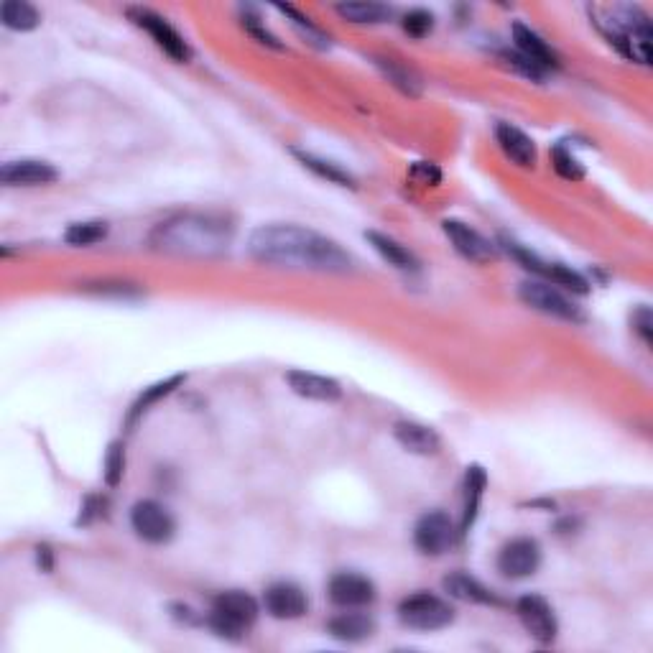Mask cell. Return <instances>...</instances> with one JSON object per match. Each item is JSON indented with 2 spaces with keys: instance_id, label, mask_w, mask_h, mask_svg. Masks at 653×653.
I'll return each mask as SVG.
<instances>
[{
  "instance_id": "obj_6",
  "label": "cell",
  "mask_w": 653,
  "mask_h": 653,
  "mask_svg": "<svg viewBox=\"0 0 653 653\" xmlns=\"http://www.w3.org/2000/svg\"><path fill=\"white\" fill-rule=\"evenodd\" d=\"M518 299L531 307L534 312L546 314V317L562 319V322H572V324H582L585 322V314H582V307H577V301L567 294V291L557 289L549 281H523L518 286Z\"/></svg>"
},
{
  "instance_id": "obj_37",
  "label": "cell",
  "mask_w": 653,
  "mask_h": 653,
  "mask_svg": "<svg viewBox=\"0 0 653 653\" xmlns=\"http://www.w3.org/2000/svg\"><path fill=\"white\" fill-rule=\"evenodd\" d=\"M633 330L638 332L643 342H651V332H653V319H651V309L641 307L636 314H633Z\"/></svg>"
},
{
  "instance_id": "obj_40",
  "label": "cell",
  "mask_w": 653,
  "mask_h": 653,
  "mask_svg": "<svg viewBox=\"0 0 653 653\" xmlns=\"http://www.w3.org/2000/svg\"><path fill=\"white\" fill-rule=\"evenodd\" d=\"M36 564H39L41 572H52L54 567V551L46 544L36 546Z\"/></svg>"
},
{
  "instance_id": "obj_21",
  "label": "cell",
  "mask_w": 653,
  "mask_h": 653,
  "mask_svg": "<svg viewBox=\"0 0 653 653\" xmlns=\"http://www.w3.org/2000/svg\"><path fill=\"white\" fill-rule=\"evenodd\" d=\"M365 240L370 243V248L378 253V256L383 258V261L388 263V266L398 268V271H406V273H414L419 271V258L411 253L406 245L398 243L396 238H391V235L386 233H375V230H370V233H365Z\"/></svg>"
},
{
  "instance_id": "obj_20",
  "label": "cell",
  "mask_w": 653,
  "mask_h": 653,
  "mask_svg": "<svg viewBox=\"0 0 653 653\" xmlns=\"http://www.w3.org/2000/svg\"><path fill=\"white\" fill-rule=\"evenodd\" d=\"M485 488H488V472H485L480 465L467 467L465 483H462V521H460V529H457L460 531V536H467L472 526H475Z\"/></svg>"
},
{
  "instance_id": "obj_30",
  "label": "cell",
  "mask_w": 653,
  "mask_h": 653,
  "mask_svg": "<svg viewBox=\"0 0 653 653\" xmlns=\"http://www.w3.org/2000/svg\"><path fill=\"white\" fill-rule=\"evenodd\" d=\"M276 11L284 13L286 18H289V23L296 29V34L301 36V39L307 41V44H312L314 49H319V52H324V49H330L332 41L330 36L324 34L322 29H319L317 23L312 21L309 16H304L301 11H296L294 6H276Z\"/></svg>"
},
{
  "instance_id": "obj_29",
  "label": "cell",
  "mask_w": 653,
  "mask_h": 653,
  "mask_svg": "<svg viewBox=\"0 0 653 653\" xmlns=\"http://www.w3.org/2000/svg\"><path fill=\"white\" fill-rule=\"evenodd\" d=\"M541 281H549V284L567 291V294H590V281H587L580 271H574L572 266H564V263H546V271L544 276H541Z\"/></svg>"
},
{
  "instance_id": "obj_34",
  "label": "cell",
  "mask_w": 653,
  "mask_h": 653,
  "mask_svg": "<svg viewBox=\"0 0 653 653\" xmlns=\"http://www.w3.org/2000/svg\"><path fill=\"white\" fill-rule=\"evenodd\" d=\"M401 29L411 39H426L434 31V13L426 8H411L401 16Z\"/></svg>"
},
{
  "instance_id": "obj_33",
  "label": "cell",
  "mask_w": 653,
  "mask_h": 653,
  "mask_svg": "<svg viewBox=\"0 0 653 653\" xmlns=\"http://www.w3.org/2000/svg\"><path fill=\"white\" fill-rule=\"evenodd\" d=\"M240 26H243V29L248 31V34L253 36V39H256L261 46L276 49V52H281V49H284V44L279 41V36L268 29L266 21H263V18L258 16L253 8H240Z\"/></svg>"
},
{
  "instance_id": "obj_7",
  "label": "cell",
  "mask_w": 653,
  "mask_h": 653,
  "mask_svg": "<svg viewBox=\"0 0 653 653\" xmlns=\"http://www.w3.org/2000/svg\"><path fill=\"white\" fill-rule=\"evenodd\" d=\"M125 13H128V18L133 21V26L146 31V34L151 36V41H154V44L159 46L161 52H164L169 59H174V62H187V59L192 57V49H189L187 39H184V36L179 34V31L174 29L164 16H161V13L143 6H133Z\"/></svg>"
},
{
  "instance_id": "obj_8",
  "label": "cell",
  "mask_w": 653,
  "mask_h": 653,
  "mask_svg": "<svg viewBox=\"0 0 653 653\" xmlns=\"http://www.w3.org/2000/svg\"><path fill=\"white\" fill-rule=\"evenodd\" d=\"M131 529L146 544H169L177 534V521L159 500H138L131 508Z\"/></svg>"
},
{
  "instance_id": "obj_35",
  "label": "cell",
  "mask_w": 653,
  "mask_h": 653,
  "mask_svg": "<svg viewBox=\"0 0 653 653\" xmlns=\"http://www.w3.org/2000/svg\"><path fill=\"white\" fill-rule=\"evenodd\" d=\"M103 475H105V485H108V488H115V485H120V480H123V475H125V447H123V442H113L108 447Z\"/></svg>"
},
{
  "instance_id": "obj_31",
  "label": "cell",
  "mask_w": 653,
  "mask_h": 653,
  "mask_svg": "<svg viewBox=\"0 0 653 653\" xmlns=\"http://www.w3.org/2000/svg\"><path fill=\"white\" fill-rule=\"evenodd\" d=\"M108 230L110 228L105 220L72 222V225L64 230V243L72 245V248H87V245H95L108 238Z\"/></svg>"
},
{
  "instance_id": "obj_18",
  "label": "cell",
  "mask_w": 653,
  "mask_h": 653,
  "mask_svg": "<svg viewBox=\"0 0 653 653\" xmlns=\"http://www.w3.org/2000/svg\"><path fill=\"white\" fill-rule=\"evenodd\" d=\"M286 383H289V388L296 396L309 398V401L332 404V401L342 398V386L335 378L309 373V370H289V373H286Z\"/></svg>"
},
{
  "instance_id": "obj_10",
  "label": "cell",
  "mask_w": 653,
  "mask_h": 653,
  "mask_svg": "<svg viewBox=\"0 0 653 653\" xmlns=\"http://www.w3.org/2000/svg\"><path fill=\"white\" fill-rule=\"evenodd\" d=\"M541 544L531 536H518V539H511L508 544L500 546L498 551V572L506 577V580H526L531 574L539 572L541 567Z\"/></svg>"
},
{
  "instance_id": "obj_36",
  "label": "cell",
  "mask_w": 653,
  "mask_h": 653,
  "mask_svg": "<svg viewBox=\"0 0 653 653\" xmlns=\"http://www.w3.org/2000/svg\"><path fill=\"white\" fill-rule=\"evenodd\" d=\"M500 59H503V62H506L511 69H516L518 74H523V77H529V80H534V82L546 80V74L541 72L539 67H534V64L529 62V59L521 57V54H518L516 49H513V52H503V54H500Z\"/></svg>"
},
{
  "instance_id": "obj_1",
  "label": "cell",
  "mask_w": 653,
  "mask_h": 653,
  "mask_svg": "<svg viewBox=\"0 0 653 653\" xmlns=\"http://www.w3.org/2000/svg\"><path fill=\"white\" fill-rule=\"evenodd\" d=\"M248 253L253 261L289 271L347 273L355 258L337 240L294 222H271L250 233Z\"/></svg>"
},
{
  "instance_id": "obj_13",
  "label": "cell",
  "mask_w": 653,
  "mask_h": 653,
  "mask_svg": "<svg viewBox=\"0 0 653 653\" xmlns=\"http://www.w3.org/2000/svg\"><path fill=\"white\" fill-rule=\"evenodd\" d=\"M442 230L449 238V243H452V248H455L462 258H467V261L490 263L498 256V245L490 243L483 233H477L467 222L444 220Z\"/></svg>"
},
{
  "instance_id": "obj_26",
  "label": "cell",
  "mask_w": 653,
  "mask_h": 653,
  "mask_svg": "<svg viewBox=\"0 0 653 653\" xmlns=\"http://www.w3.org/2000/svg\"><path fill=\"white\" fill-rule=\"evenodd\" d=\"M184 381H187V375L179 373V375H171V378H166V381H159V383H154V386L143 388L141 396L133 401V406H131V411H128V419H125V424H128V426L136 424V421L141 419L143 414H148V411H151V406L159 404L161 398L171 396V393L177 391V388L182 386Z\"/></svg>"
},
{
  "instance_id": "obj_2",
  "label": "cell",
  "mask_w": 653,
  "mask_h": 653,
  "mask_svg": "<svg viewBox=\"0 0 653 653\" xmlns=\"http://www.w3.org/2000/svg\"><path fill=\"white\" fill-rule=\"evenodd\" d=\"M230 225L220 217L210 215H182L159 225L154 233L156 248L177 253V256H215L228 250Z\"/></svg>"
},
{
  "instance_id": "obj_9",
  "label": "cell",
  "mask_w": 653,
  "mask_h": 653,
  "mask_svg": "<svg viewBox=\"0 0 653 653\" xmlns=\"http://www.w3.org/2000/svg\"><path fill=\"white\" fill-rule=\"evenodd\" d=\"M457 531L455 521L444 511H429L416 521L414 526V546L424 554V557H442L455 546Z\"/></svg>"
},
{
  "instance_id": "obj_28",
  "label": "cell",
  "mask_w": 653,
  "mask_h": 653,
  "mask_svg": "<svg viewBox=\"0 0 653 653\" xmlns=\"http://www.w3.org/2000/svg\"><path fill=\"white\" fill-rule=\"evenodd\" d=\"M335 13L342 21L375 26V23H386L393 16V8L383 6V3H340V6H335Z\"/></svg>"
},
{
  "instance_id": "obj_39",
  "label": "cell",
  "mask_w": 653,
  "mask_h": 653,
  "mask_svg": "<svg viewBox=\"0 0 653 653\" xmlns=\"http://www.w3.org/2000/svg\"><path fill=\"white\" fill-rule=\"evenodd\" d=\"M100 508H103V500H100V498H87L85 506L80 508V518H77V526H87V523H92V518L100 516Z\"/></svg>"
},
{
  "instance_id": "obj_3",
  "label": "cell",
  "mask_w": 653,
  "mask_h": 653,
  "mask_svg": "<svg viewBox=\"0 0 653 653\" xmlns=\"http://www.w3.org/2000/svg\"><path fill=\"white\" fill-rule=\"evenodd\" d=\"M600 34L615 46L625 59L648 67L651 62V21L638 6L590 8Z\"/></svg>"
},
{
  "instance_id": "obj_19",
  "label": "cell",
  "mask_w": 653,
  "mask_h": 653,
  "mask_svg": "<svg viewBox=\"0 0 653 653\" xmlns=\"http://www.w3.org/2000/svg\"><path fill=\"white\" fill-rule=\"evenodd\" d=\"M393 439H396L406 452L419 457H432L442 449V437L434 432L432 426L419 424V421H398L393 426Z\"/></svg>"
},
{
  "instance_id": "obj_5",
  "label": "cell",
  "mask_w": 653,
  "mask_h": 653,
  "mask_svg": "<svg viewBox=\"0 0 653 653\" xmlns=\"http://www.w3.org/2000/svg\"><path fill=\"white\" fill-rule=\"evenodd\" d=\"M398 620L411 628V631L434 633L447 628L455 620V608L444 597L432 592H416L401 600L398 605Z\"/></svg>"
},
{
  "instance_id": "obj_17",
  "label": "cell",
  "mask_w": 653,
  "mask_h": 653,
  "mask_svg": "<svg viewBox=\"0 0 653 653\" xmlns=\"http://www.w3.org/2000/svg\"><path fill=\"white\" fill-rule=\"evenodd\" d=\"M511 34H513V44H516V52L521 54V57L529 59L534 67H539L544 74H551L554 69H559L557 52H554V49H551V46L546 44L534 29H531V26L516 21L511 26Z\"/></svg>"
},
{
  "instance_id": "obj_16",
  "label": "cell",
  "mask_w": 653,
  "mask_h": 653,
  "mask_svg": "<svg viewBox=\"0 0 653 653\" xmlns=\"http://www.w3.org/2000/svg\"><path fill=\"white\" fill-rule=\"evenodd\" d=\"M495 143H498V148L503 151V156H506L511 164L521 166V169H534L536 166L539 154H536L534 138H531L526 131H521L518 125L513 123L495 125Z\"/></svg>"
},
{
  "instance_id": "obj_4",
  "label": "cell",
  "mask_w": 653,
  "mask_h": 653,
  "mask_svg": "<svg viewBox=\"0 0 653 653\" xmlns=\"http://www.w3.org/2000/svg\"><path fill=\"white\" fill-rule=\"evenodd\" d=\"M256 597L243 590H225L212 600V610L207 615L212 631L222 638H240L250 625L258 620Z\"/></svg>"
},
{
  "instance_id": "obj_27",
  "label": "cell",
  "mask_w": 653,
  "mask_h": 653,
  "mask_svg": "<svg viewBox=\"0 0 653 653\" xmlns=\"http://www.w3.org/2000/svg\"><path fill=\"white\" fill-rule=\"evenodd\" d=\"M0 21H3L6 29L26 34V31L39 29L41 13L39 8L26 3V0H6V3L0 6Z\"/></svg>"
},
{
  "instance_id": "obj_23",
  "label": "cell",
  "mask_w": 653,
  "mask_h": 653,
  "mask_svg": "<svg viewBox=\"0 0 653 653\" xmlns=\"http://www.w3.org/2000/svg\"><path fill=\"white\" fill-rule=\"evenodd\" d=\"M327 631H330L332 638H337L342 643H363L375 633V623L365 613H353L350 610V613L332 618L327 623Z\"/></svg>"
},
{
  "instance_id": "obj_38",
  "label": "cell",
  "mask_w": 653,
  "mask_h": 653,
  "mask_svg": "<svg viewBox=\"0 0 653 653\" xmlns=\"http://www.w3.org/2000/svg\"><path fill=\"white\" fill-rule=\"evenodd\" d=\"M414 177H419L424 184H432V187H437V184L442 182V171H439L434 164L419 161V164L414 166Z\"/></svg>"
},
{
  "instance_id": "obj_15",
  "label": "cell",
  "mask_w": 653,
  "mask_h": 653,
  "mask_svg": "<svg viewBox=\"0 0 653 653\" xmlns=\"http://www.w3.org/2000/svg\"><path fill=\"white\" fill-rule=\"evenodd\" d=\"M59 179V171L49 161L16 159L0 169V182L6 187H49Z\"/></svg>"
},
{
  "instance_id": "obj_22",
  "label": "cell",
  "mask_w": 653,
  "mask_h": 653,
  "mask_svg": "<svg viewBox=\"0 0 653 653\" xmlns=\"http://www.w3.org/2000/svg\"><path fill=\"white\" fill-rule=\"evenodd\" d=\"M442 587L449 597H455V600H460V602H475V605H498V597L493 595V590H488L483 582L475 580V577H470V574H465V572H455V574H449V577H444Z\"/></svg>"
},
{
  "instance_id": "obj_14",
  "label": "cell",
  "mask_w": 653,
  "mask_h": 653,
  "mask_svg": "<svg viewBox=\"0 0 653 653\" xmlns=\"http://www.w3.org/2000/svg\"><path fill=\"white\" fill-rule=\"evenodd\" d=\"M263 608L276 620H296L309 610V597L294 582H276L263 592Z\"/></svg>"
},
{
  "instance_id": "obj_11",
  "label": "cell",
  "mask_w": 653,
  "mask_h": 653,
  "mask_svg": "<svg viewBox=\"0 0 653 653\" xmlns=\"http://www.w3.org/2000/svg\"><path fill=\"white\" fill-rule=\"evenodd\" d=\"M516 615L521 620V625L526 628L534 641L539 643H551L559 633L557 615H554V608L541 595H523L521 600L516 602Z\"/></svg>"
},
{
  "instance_id": "obj_25",
  "label": "cell",
  "mask_w": 653,
  "mask_h": 653,
  "mask_svg": "<svg viewBox=\"0 0 653 653\" xmlns=\"http://www.w3.org/2000/svg\"><path fill=\"white\" fill-rule=\"evenodd\" d=\"M375 67L381 69L383 77H386L401 95L419 97L421 90H424V82H421L419 72L411 69L409 64H401L398 59H375Z\"/></svg>"
},
{
  "instance_id": "obj_12",
  "label": "cell",
  "mask_w": 653,
  "mask_h": 653,
  "mask_svg": "<svg viewBox=\"0 0 653 653\" xmlns=\"http://www.w3.org/2000/svg\"><path fill=\"white\" fill-rule=\"evenodd\" d=\"M327 595L337 608L360 610L375 602V585L370 577L358 572H337L327 585Z\"/></svg>"
},
{
  "instance_id": "obj_32",
  "label": "cell",
  "mask_w": 653,
  "mask_h": 653,
  "mask_svg": "<svg viewBox=\"0 0 653 653\" xmlns=\"http://www.w3.org/2000/svg\"><path fill=\"white\" fill-rule=\"evenodd\" d=\"M551 164H554V171L559 177L567 179V182H580L585 177V164L577 159V154L567 146V141H559L557 146L551 148Z\"/></svg>"
},
{
  "instance_id": "obj_24",
  "label": "cell",
  "mask_w": 653,
  "mask_h": 653,
  "mask_svg": "<svg viewBox=\"0 0 653 653\" xmlns=\"http://www.w3.org/2000/svg\"><path fill=\"white\" fill-rule=\"evenodd\" d=\"M291 154L296 156V161H299V164L304 166V169H309V171H312V174H317V177L324 179V182L337 184V187H350V189L358 187V182H355L353 174H350V171L342 169L340 164H335V161L322 159V156L309 154V151H299V148H294Z\"/></svg>"
}]
</instances>
